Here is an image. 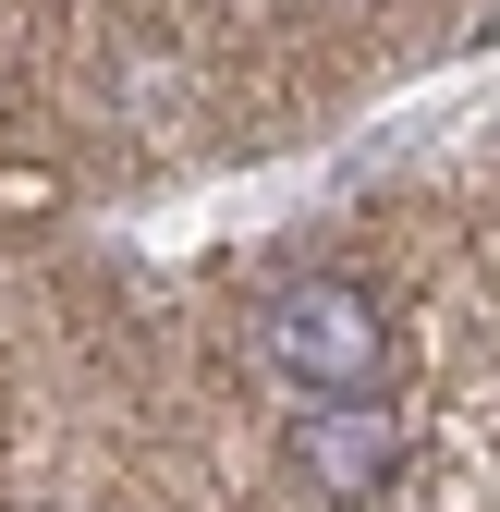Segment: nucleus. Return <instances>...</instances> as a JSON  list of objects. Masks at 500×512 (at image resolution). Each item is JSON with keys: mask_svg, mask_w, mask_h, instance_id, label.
I'll return each instance as SVG.
<instances>
[{"mask_svg": "<svg viewBox=\"0 0 500 512\" xmlns=\"http://www.w3.org/2000/svg\"><path fill=\"white\" fill-rule=\"evenodd\" d=\"M257 354L293 378L305 403H330V391H379L391 378V305L366 293L354 269H305L257 305Z\"/></svg>", "mask_w": 500, "mask_h": 512, "instance_id": "f257e3e1", "label": "nucleus"}, {"mask_svg": "<svg viewBox=\"0 0 500 512\" xmlns=\"http://www.w3.org/2000/svg\"><path fill=\"white\" fill-rule=\"evenodd\" d=\"M281 464H293L305 500H330V512L379 500V488L403 476V415H391V391H330V403H305V415L281 427Z\"/></svg>", "mask_w": 500, "mask_h": 512, "instance_id": "f03ea898", "label": "nucleus"}]
</instances>
